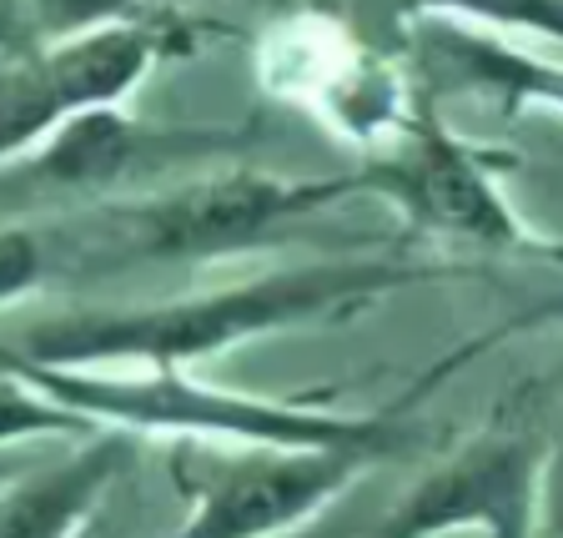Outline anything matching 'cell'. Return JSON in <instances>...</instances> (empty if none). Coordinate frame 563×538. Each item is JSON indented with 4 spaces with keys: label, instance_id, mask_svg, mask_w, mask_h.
<instances>
[{
    "label": "cell",
    "instance_id": "cell-1",
    "mask_svg": "<svg viewBox=\"0 0 563 538\" xmlns=\"http://www.w3.org/2000/svg\"><path fill=\"white\" fill-rule=\"evenodd\" d=\"M453 277V267H422L408 257H328L257 272L211 293L152 307L46 317L5 338V348L51 367H191L207 358L287 332L302 322H342L418 282Z\"/></svg>",
    "mask_w": 563,
    "mask_h": 538
},
{
    "label": "cell",
    "instance_id": "cell-2",
    "mask_svg": "<svg viewBox=\"0 0 563 538\" xmlns=\"http://www.w3.org/2000/svg\"><path fill=\"white\" fill-rule=\"evenodd\" d=\"M0 367L51 393L70 413L91 418L96 428H126V433H166V438H207V443H282V448H373L383 458L412 453L422 443L408 418L393 413H332L322 403H277L252 393H227L187 367H51L31 363L0 342Z\"/></svg>",
    "mask_w": 563,
    "mask_h": 538
},
{
    "label": "cell",
    "instance_id": "cell-3",
    "mask_svg": "<svg viewBox=\"0 0 563 538\" xmlns=\"http://www.w3.org/2000/svg\"><path fill=\"white\" fill-rule=\"evenodd\" d=\"M363 197L357 172L347 176H267V172H207L176 187H146L86 211L81 222L46 232L51 262H91V267H172V262H217L277 232L307 222L317 211Z\"/></svg>",
    "mask_w": 563,
    "mask_h": 538
},
{
    "label": "cell",
    "instance_id": "cell-4",
    "mask_svg": "<svg viewBox=\"0 0 563 538\" xmlns=\"http://www.w3.org/2000/svg\"><path fill=\"white\" fill-rule=\"evenodd\" d=\"M504 166L508 156H493L463 141L438 117L433 96L412 91L402 127L387 136L383 152H373L357 166V182H363V197H383L387 207H398L412 232L478 246H514V252H539L553 262L559 242L533 237L508 207L504 187H498Z\"/></svg>",
    "mask_w": 563,
    "mask_h": 538
},
{
    "label": "cell",
    "instance_id": "cell-5",
    "mask_svg": "<svg viewBox=\"0 0 563 538\" xmlns=\"http://www.w3.org/2000/svg\"><path fill=\"white\" fill-rule=\"evenodd\" d=\"M387 463L373 448H282L176 438L172 479L187 498L181 534H277Z\"/></svg>",
    "mask_w": 563,
    "mask_h": 538
},
{
    "label": "cell",
    "instance_id": "cell-6",
    "mask_svg": "<svg viewBox=\"0 0 563 538\" xmlns=\"http://www.w3.org/2000/svg\"><path fill=\"white\" fill-rule=\"evenodd\" d=\"M166 46L172 35L146 21H106L0 56V166L41 146L86 106L126 101Z\"/></svg>",
    "mask_w": 563,
    "mask_h": 538
},
{
    "label": "cell",
    "instance_id": "cell-7",
    "mask_svg": "<svg viewBox=\"0 0 563 538\" xmlns=\"http://www.w3.org/2000/svg\"><path fill=\"white\" fill-rule=\"evenodd\" d=\"M246 152V131H217V127H152L121 111V101L86 106L66 117L41 146L15 156L11 172L51 191H121L146 176H172L181 166L227 162Z\"/></svg>",
    "mask_w": 563,
    "mask_h": 538
},
{
    "label": "cell",
    "instance_id": "cell-8",
    "mask_svg": "<svg viewBox=\"0 0 563 538\" xmlns=\"http://www.w3.org/2000/svg\"><path fill=\"white\" fill-rule=\"evenodd\" d=\"M539 473L543 443L533 433L493 428L448 453L433 473H422L418 488L387 514V534H533L539 514Z\"/></svg>",
    "mask_w": 563,
    "mask_h": 538
},
{
    "label": "cell",
    "instance_id": "cell-9",
    "mask_svg": "<svg viewBox=\"0 0 563 538\" xmlns=\"http://www.w3.org/2000/svg\"><path fill=\"white\" fill-rule=\"evenodd\" d=\"M262 81L292 101L317 106L352 141L393 136L402 127L418 86L402 81L393 66L367 61V51L347 46L332 25H287L262 46Z\"/></svg>",
    "mask_w": 563,
    "mask_h": 538
},
{
    "label": "cell",
    "instance_id": "cell-10",
    "mask_svg": "<svg viewBox=\"0 0 563 538\" xmlns=\"http://www.w3.org/2000/svg\"><path fill=\"white\" fill-rule=\"evenodd\" d=\"M412 86L433 101L483 96L504 117L518 111H563V61H543L508 46L504 35L478 31L448 15H412L408 31Z\"/></svg>",
    "mask_w": 563,
    "mask_h": 538
},
{
    "label": "cell",
    "instance_id": "cell-11",
    "mask_svg": "<svg viewBox=\"0 0 563 538\" xmlns=\"http://www.w3.org/2000/svg\"><path fill=\"white\" fill-rule=\"evenodd\" d=\"M136 433L126 428H91L86 443L46 469H15L0 483V534H76L106 488L131 469Z\"/></svg>",
    "mask_w": 563,
    "mask_h": 538
},
{
    "label": "cell",
    "instance_id": "cell-12",
    "mask_svg": "<svg viewBox=\"0 0 563 538\" xmlns=\"http://www.w3.org/2000/svg\"><path fill=\"white\" fill-rule=\"evenodd\" d=\"M96 422L70 413L51 393L31 387L25 377L0 367V448L15 443H46V438H86Z\"/></svg>",
    "mask_w": 563,
    "mask_h": 538
},
{
    "label": "cell",
    "instance_id": "cell-13",
    "mask_svg": "<svg viewBox=\"0 0 563 538\" xmlns=\"http://www.w3.org/2000/svg\"><path fill=\"white\" fill-rule=\"evenodd\" d=\"M402 15H448V21H483L498 31H528L563 41V0H398Z\"/></svg>",
    "mask_w": 563,
    "mask_h": 538
},
{
    "label": "cell",
    "instance_id": "cell-14",
    "mask_svg": "<svg viewBox=\"0 0 563 538\" xmlns=\"http://www.w3.org/2000/svg\"><path fill=\"white\" fill-rule=\"evenodd\" d=\"M51 242L35 227H0V307L21 303L51 277Z\"/></svg>",
    "mask_w": 563,
    "mask_h": 538
},
{
    "label": "cell",
    "instance_id": "cell-15",
    "mask_svg": "<svg viewBox=\"0 0 563 538\" xmlns=\"http://www.w3.org/2000/svg\"><path fill=\"white\" fill-rule=\"evenodd\" d=\"M136 11V0H25L35 41H56V35L91 31L106 21H126Z\"/></svg>",
    "mask_w": 563,
    "mask_h": 538
},
{
    "label": "cell",
    "instance_id": "cell-16",
    "mask_svg": "<svg viewBox=\"0 0 563 538\" xmlns=\"http://www.w3.org/2000/svg\"><path fill=\"white\" fill-rule=\"evenodd\" d=\"M533 534H563V443L559 448H543L539 514H533Z\"/></svg>",
    "mask_w": 563,
    "mask_h": 538
},
{
    "label": "cell",
    "instance_id": "cell-17",
    "mask_svg": "<svg viewBox=\"0 0 563 538\" xmlns=\"http://www.w3.org/2000/svg\"><path fill=\"white\" fill-rule=\"evenodd\" d=\"M25 46H35L25 0H0V56H15V51H25Z\"/></svg>",
    "mask_w": 563,
    "mask_h": 538
},
{
    "label": "cell",
    "instance_id": "cell-18",
    "mask_svg": "<svg viewBox=\"0 0 563 538\" xmlns=\"http://www.w3.org/2000/svg\"><path fill=\"white\" fill-rule=\"evenodd\" d=\"M0 453H5V448H0ZM15 469H25V458H0V483L11 479V473H15Z\"/></svg>",
    "mask_w": 563,
    "mask_h": 538
},
{
    "label": "cell",
    "instance_id": "cell-19",
    "mask_svg": "<svg viewBox=\"0 0 563 538\" xmlns=\"http://www.w3.org/2000/svg\"><path fill=\"white\" fill-rule=\"evenodd\" d=\"M553 262L563 267V246H559V257H553ZM543 317H563V303H559V307H543Z\"/></svg>",
    "mask_w": 563,
    "mask_h": 538
}]
</instances>
